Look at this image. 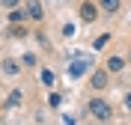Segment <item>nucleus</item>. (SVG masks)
I'll use <instances>...</instances> for the list:
<instances>
[{
  "label": "nucleus",
  "instance_id": "1",
  "mask_svg": "<svg viewBox=\"0 0 131 125\" xmlns=\"http://www.w3.org/2000/svg\"><path fill=\"white\" fill-rule=\"evenodd\" d=\"M86 110H90V116H92V119H98V122H107V119L113 116V107H110L104 98H90Z\"/></svg>",
  "mask_w": 131,
  "mask_h": 125
},
{
  "label": "nucleus",
  "instance_id": "2",
  "mask_svg": "<svg viewBox=\"0 0 131 125\" xmlns=\"http://www.w3.org/2000/svg\"><path fill=\"white\" fill-rule=\"evenodd\" d=\"M90 86H92V92L107 89V72H104V69H95V72L90 75Z\"/></svg>",
  "mask_w": 131,
  "mask_h": 125
},
{
  "label": "nucleus",
  "instance_id": "3",
  "mask_svg": "<svg viewBox=\"0 0 131 125\" xmlns=\"http://www.w3.org/2000/svg\"><path fill=\"white\" fill-rule=\"evenodd\" d=\"M104 72H107V75H119V72H125V57H119V54L107 57V63H104Z\"/></svg>",
  "mask_w": 131,
  "mask_h": 125
},
{
  "label": "nucleus",
  "instance_id": "4",
  "mask_svg": "<svg viewBox=\"0 0 131 125\" xmlns=\"http://www.w3.org/2000/svg\"><path fill=\"white\" fill-rule=\"evenodd\" d=\"M98 18V6L92 3V0H83L81 3V21H86V24H92Z\"/></svg>",
  "mask_w": 131,
  "mask_h": 125
},
{
  "label": "nucleus",
  "instance_id": "5",
  "mask_svg": "<svg viewBox=\"0 0 131 125\" xmlns=\"http://www.w3.org/2000/svg\"><path fill=\"white\" fill-rule=\"evenodd\" d=\"M24 12H27V18H30V21H42V18H45V9H42L39 0H27Z\"/></svg>",
  "mask_w": 131,
  "mask_h": 125
},
{
  "label": "nucleus",
  "instance_id": "6",
  "mask_svg": "<svg viewBox=\"0 0 131 125\" xmlns=\"http://www.w3.org/2000/svg\"><path fill=\"white\" fill-rule=\"evenodd\" d=\"M0 69H3V75L15 77L18 72H21V60H12V57H6V60H3V63H0Z\"/></svg>",
  "mask_w": 131,
  "mask_h": 125
},
{
  "label": "nucleus",
  "instance_id": "7",
  "mask_svg": "<svg viewBox=\"0 0 131 125\" xmlns=\"http://www.w3.org/2000/svg\"><path fill=\"white\" fill-rule=\"evenodd\" d=\"M86 69H90V66H86L83 60H74L72 66H69V77H81L83 72H86Z\"/></svg>",
  "mask_w": 131,
  "mask_h": 125
},
{
  "label": "nucleus",
  "instance_id": "8",
  "mask_svg": "<svg viewBox=\"0 0 131 125\" xmlns=\"http://www.w3.org/2000/svg\"><path fill=\"white\" fill-rule=\"evenodd\" d=\"M21 21H30V18H27V12L24 9H12V12H9V24H21Z\"/></svg>",
  "mask_w": 131,
  "mask_h": 125
},
{
  "label": "nucleus",
  "instance_id": "9",
  "mask_svg": "<svg viewBox=\"0 0 131 125\" xmlns=\"http://www.w3.org/2000/svg\"><path fill=\"white\" fill-rule=\"evenodd\" d=\"M21 101H24V89H12V92H9V98H6V104H9V107H18Z\"/></svg>",
  "mask_w": 131,
  "mask_h": 125
},
{
  "label": "nucleus",
  "instance_id": "10",
  "mask_svg": "<svg viewBox=\"0 0 131 125\" xmlns=\"http://www.w3.org/2000/svg\"><path fill=\"white\" fill-rule=\"evenodd\" d=\"M98 9H104V12H116V9H119V0H98Z\"/></svg>",
  "mask_w": 131,
  "mask_h": 125
},
{
  "label": "nucleus",
  "instance_id": "11",
  "mask_svg": "<svg viewBox=\"0 0 131 125\" xmlns=\"http://www.w3.org/2000/svg\"><path fill=\"white\" fill-rule=\"evenodd\" d=\"M107 42H110V33H101V36H98L95 42H92V45H95V51H101V48L107 45Z\"/></svg>",
  "mask_w": 131,
  "mask_h": 125
},
{
  "label": "nucleus",
  "instance_id": "12",
  "mask_svg": "<svg viewBox=\"0 0 131 125\" xmlns=\"http://www.w3.org/2000/svg\"><path fill=\"white\" fill-rule=\"evenodd\" d=\"M42 83H45V86L54 83V72H51V69H42Z\"/></svg>",
  "mask_w": 131,
  "mask_h": 125
},
{
  "label": "nucleus",
  "instance_id": "13",
  "mask_svg": "<svg viewBox=\"0 0 131 125\" xmlns=\"http://www.w3.org/2000/svg\"><path fill=\"white\" fill-rule=\"evenodd\" d=\"M0 3H3V9H9V12H12V9H21V0H0Z\"/></svg>",
  "mask_w": 131,
  "mask_h": 125
},
{
  "label": "nucleus",
  "instance_id": "14",
  "mask_svg": "<svg viewBox=\"0 0 131 125\" xmlns=\"http://www.w3.org/2000/svg\"><path fill=\"white\" fill-rule=\"evenodd\" d=\"M21 66H36V57H33V54H24V60H21Z\"/></svg>",
  "mask_w": 131,
  "mask_h": 125
},
{
  "label": "nucleus",
  "instance_id": "15",
  "mask_svg": "<svg viewBox=\"0 0 131 125\" xmlns=\"http://www.w3.org/2000/svg\"><path fill=\"white\" fill-rule=\"evenodd\" d=\"M125 107H128V110H131V89H128V92H125Z\"/></svg>",
  "mask_w": 131,
  "mask_h": 125
}]
</instances>
